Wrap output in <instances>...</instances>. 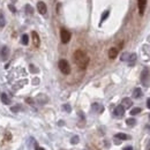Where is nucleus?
Wrapping results in <instances>:
<instances>
[{
  "instance_id": "obj_10",
  "label": "nucleus",
  "mask_w": 150,
  "mask_h": 150,
  "mask_svg": "<svg viewBox=\"0 0 150 150\" xmlns=\"http://www.w3.org/2000/svg\"><path fill=\"white\" fill-rule=\"evenodd\" d=\"M91 109H93L94 112H97V113H102V112H103V110H104L103 105L98 104V103H94L93 105H91Z\"/></svg>"
},
{
  "instance_id": "obj_20",
  "label": "nucleus",
  "mask_w": 150,
  "mask_h": 150,
  "mask_svg": "<svg viewBox=\"0 0 150 150\" xmlns=\"http://www.w3.org/2000/svg\"><path fill=\"white\" fill-rule=\"evenodd\" d=\"M140 112H141V109H140V107H134L133 110H131V114L136 115V114H139Z\"/></svg>"
},
{
  "instance_id": "obj_22",
  "label": "nucleus",
  "mask_w": 150,
  "mask_h": 150,
  "mask_svg": "<svg viewBox=\"0 0 150 150\" xmlns=\"http://www.w3.org/2000/svg\"><path fill=\"white\" fill-rule=\"evenodd\" d=\"M5 24H6V21H5V18L2 14H0V28H4Z\"/></svg>"
},
{
  "instance_id": "obj_17",
  "label": "nucleus",
  "mask_w": 150,
  "mask_h": 150,
  "mask_svg": "<svg viewBox=\"0 0 150 150\" xmlns=\"http://www.w3.org/2000/svg\"><path fill=\"white\" fill-rule=\"evenodd\" d=\"M21 43H22L23 45H28V43H29V37H28L27 34H24V35L22 36V38H21Z\"/></svg>"
},
{
  "instance_id": "obj_25",
  "label": "nucleus",
  "mask_w": 150,
  "mask_h": 150,
  "mask_svg": "<svg viewBox=\"0 0 150 150\" xmlns=\"http://www.w3.org/2000/svg\"><path fill=\"white\" fill-rule=\"evenodd\" d=\"M128 56H129V53H124V54L121 56V60H122V61H127Z\"/></svg>"
},
{
  "instance_id": "obj_24",
  "label": "nucleus",
  "mask_w": 150,
  "mask_h": 150,
  "mask_svg": "<svg viewBox=\"0 0 150 150\" xmlns=\"http://www.w3.org/2000/svg\"><path fill=\"white\" fill-rule=\"evenodd\" d=\"M62 109H64V110L66 111V112H71V111H72L71 105H69V104H65V105L62 106Z\"/></svg>"
},
{
  "instance_id": "obj_12",
  "label": "nucleus",
  "mask_w": 150,
  "mask_h": 150,
  "mask_svg": "<svg viewBox=\"0 0 150 150\" xmlns=\"http://www.w3.org/2000/svg\"><path fill=\"white\" fill-rule=\"evenodd\" d=\"M118 56V49L117 47H111L109 50V58L110 59H115Z\"/></svg>"
},
{
  "instance_id": "obj_11",
  "label": "nucleus",
  "mask_w": 150,
  "mask_h": 150,
  "mask_svg": "<svg viewBox=\"0 0 150 150\" xmlns=\"http://www.w3.org/2000/svg\"><path fill=\"white\" fill-rule=\"evenodd\" d=\"M121 105L124 106V109H129V107H132L133 102H132L131 98H124V99H122V103H121Z\"/></svg>"
},
{
  "instance_id": "obj_21",
  "label": "nucleus",
  "mask_w": 150,
  "mask_h": 150,
  "mask_svg": "<svg viewBox=\"0 0 150 150\" xmlns=\"http://www.w3.org/2000/svg\"><path fill=\"white\" fill-rule=\"evenodd\" d=\"M109 14H110V12H109V10H106V12H104V13H103V15H102V19H101V23H102V22H104L106 19H107Z\"/></svg>"
},
{
  "instance_id": "obj_1",
  "label": "nucleus",
  "mask_w": 150,
  "mask_h": 150,
  "mask_svg": "<svg viewBox=\"0 0 150 150\" xmlns=\"http://www.w3.org/2000/svg\"><path fill=\"white\" fill-rule=\"evenodd\" d=\"M74 61L80 69H85L89 65V57L82 50H76L74 52Z\"/></svg>"
},
{
  "instance_id": "obj_33",
  "label": "nucleus",
  "mask_w": 150,
  "mask_h": 150,
  "mask_svg": "<svg viewBox=\"0 0 150 150\" xmlns=\"http://www.w3.org/2000/svg\"><path fill=\"white\" fill-rule=\"evenodd\" d=\"M149 117H150V115H149Z\"/></svg>"
},
{
  "instance_id": "obj_2",
  "label": "nucleus",
  "mask_w": 150,
  "mask_h": 150,
  "mask_svg": "<svg viewBox=\"0 0 150 150\" xmlns=\"http://www.w3.org/2000/svg\"><path fill=\"white\" fill-rule=\"evenodd\" d=\"M58 66H59V69H60V72H61L62 74L68 75L71 73V66H69L68 61L65 60V59H61L59 61V64H58Z\"/></svg>"
},
{
  "instance_id": "obj_23",
  "label": "nucleus",
  "mask_w": 150,
  "mask_h": 150,
  "mask_svg": "<svg viewBox=\"0 0 150 150\" xmlns=\"http://www.w3.org/2000/svg\"><path fill=\"white\" fill-rule=\"evenodd\" d=\"M79 141H80L79 136H73L71 139V143H72V144H76V143H79Z\"/></svg>"
},
{
  "instance_id": "obj_6",
  "label": "nucleus",
  "mask_w": 150,
  "mask_h": 150,
  "mask_svg": "<svg viewBox=\"0 0 150 150\" xmlns=\"http://www.w3.org/2000/svg\"><path fill=\"white\" fill-rule=\"evenodd\" d=\"M37 9H38V12H39L42 15H45L46 12H47V7H46L45 2H43V1H38V2H37Z\"/></svg>"
},
{
  "instance_id": "obj_9",
  "label": "nucleus",
  "mask_w": 150,
  "mask_h": 150,
  "mask_svg": "<svg viewBox=\"0 0 150 150\" xmlns=\"http://www.w3.org/2000/svg\"><path fill=\"white\" fill-rule=\"evenodd\" d=\"M124 114H125L124 106H122V105H118L114 109V115H117V117H124Z\"/></svg>"
},
{
  "instance_id": "obj_28",
  "label": "nucleus",
  "mask_w": 150,
  "mask_h": 150,
  "mask_svg": "<svg viewBox=\"0 0 150 150\" xmlns=\"http://www.w3.org/2000/svg\"><path fill=\"white\" fill-rule=\"evenodd\" d=\"M8 8L10 9V10H12V12H13V13H15V12H16V8H15V7H14L13 5H8Z\"/></svg>"
},
{
  "instance_id": "obj_3",
  "label": "nucleus",
  "mask_w": 150,
  "mask_h": 150,
  "mask_svg": "<svg viewBox=\"0 0 150 150\" xmlns=\"http://www.w3.org/2000/svg\"><path fill=\"white\" fill-rule=\"evenodd\" d=\"M149 80H150V74H149V69L144 68L141 73V83L143 87H148L149 85Z\"/></svg>"
},
{
  "instance_id": "obj_13",
  "label": "nucleus",
  "mask_w": 150,
  "mask_h": 150,
  "mask_svg": "<svg viewBox=\"0 0 150 150\" xmlns=\"http://www.w3.org/2000/svg\"><path fill=\"white\" fill-rule=\"evenodd\" d=\"M0 97H1V102H2L4 104H6V105H9V104H10V99H9L8 96H7L5 93L1 94V95H0Z\"/></svg>"
},
{
  "instance_id": "obj_32",
  "label": "nucleus",
  "mask_w": 150,
  "mask_h": 150,
  "mask_svg": "<svg viewBox=\"0 0 150 150\" xmlns=\"http://www.w3.org/2000/svg\"><path fill=\"white\" fill-rule=\"evenodd\" d=\"M147 150H150V142H149V144H148V147H147Z\"/></svg>"
},
{
  "instance_id": "obj_27",
  "label": "nucleus",
  "mask_w": 150,
  "mask_h": 150,
  "mask_svg": "<svg viewBox=\"0 0 150 150\" xmlns=\"http://www.w3.org/2000/svg\"><path fill=\"white\" fill-rule=\"evenodd\" d=\"M10 110H12V112H18V111L20 110V106H13Z\"/></svg>"
},
{
  "instance_id": "obj_31",
  "label": "nucleus",
  "mask_w": 150,
  "mask_h": 150,
  "mask_svg": "<svg viewBox=\"0 0 150 150\" xmlns=\"http://www.w3.org/2000/svg\"><path fill=\"white\" fill-rule=\"evenodd\" d=\"M35 150H45V149H43V148H40V147H36V149Z\"/></svg>"
},
{
  "instance_id": "obj_15",
  "label": "nucleus",
  "mask_w": 150,
  "mask_h": 150,
  "mask_svg": "<svg viewBox=\"0 0 150 150\" xmlns=\"http://www.w3.org/2000/svg\"><path fill=\"white\" fill-rule=\"evenodd\" d=\"M115 139H119V140H129L131 137L128 136L127 134H125V133H118V134H115L114 135Z\"/></svg>"
},
{
  "instance_id": "obj_4",
  "label": "nucleus",
  "mask_w": 150,
  "mask_h": 150,
  "mask_svg": "<svg viewBox=\"0 0 150 150\" xmlns=\"http://www.w3.org/2000/svg\"><path fill=\"white\" fill-rule=\"evenodd\" d=\"M71 37L72 35L68 30H66V29H61L60 30V38H61V42L64 44H67L71 40Z\"/></svg>"
},
{
  "instance_id": "obj_8",
  "label": "nucleus",
  "mask_w": 150,
  "mask_h": 150,
  "mask_svg": "<svg viewBox=\"0 0 150 150\" xmlns=\"http://www.w3.org/2000/svg\"><path fill=\"white\" fill-rule=\"evenodd\" d=\"M31 36H32V43H34V45H35L36 47H38L40 44V39H39L38 34H37L36 31H32V32H31Z\"/></svg>"
},
{
  "instance_id": "obj_26",
  "label": "nucleus",
  "mask_w": 150,
  "mask_h": 150,
  "mask_svg": "<svg viewBox=\"0 0 150 150\" xmlns=\"http://www.w3.org/2000/svg\"><path fill=\"white\" fill-rule=\"evenodd\" d=\"M30 71H31V73H37V72H38V69H36L35 66L30 65Z\"/></svg>"
},
{
  "instance_id": "obj_5",
  "label": "nucleus",
  "mask_w": 150,
  "mask_h": 150,
  "mask_svg": "<svg viewBox=\"0 0 150 150\" xmlns=\"http://www.w3.org/2000/svg\"><path fill=\"white\" fill-rule=\"evenodd\" d=\"M9 57V49L7 46H2L1 49H0V58H1V60L2 61H6Z\"/></svg>"
},
{
  "instance_id": "obj_30",
  "label": "nucleus",
  "mask_w": 150,
  "mask_h": 150,
  "mask_svg": "<svg viewBox=\"0 0 150 150\" xmlns=\"http://www.w3.org/2000/svg\"><path fill=\"white\" fill-rule=\"evenodd\" d=\"M147 106H148V109H150V98L147 99Z\"/></svg>"
},
{
  "instance_id": "obj_14",
  "label": "nucleus",
  "mask_w": 150,
  "mask_h": 150,
  "mask_svg": "<svg viewBox=\"0 0 150 150\" xmlns=\"http://www.w3.org/2000/svg\"><path fill=\"white\" fill-rule=\"evenodd\" d=\"M136 60V54L135 53H129L128 56V59H127V62L129 65H134V62Z\"/></svg>"
},
{
  "instance_id": "obj_16",
  "label": "nucleus",
  "mask_w": 150,
  "mask_h": 150,
  "mask_svg": "<svg viewBox=\"0 0 150 150\" xmlns=\"http://www.w3.org/2000/svg\"><path fill=\"white\" fill-rule=\"evenodd\" d=\"M133 97L134 98H141L142 97V90L140 88H136L134 89V91H133Z\"/></svg>"
},
{
  "instance_id": "obj_7",
  "label": "nucleus",
  "mask_w": 150,
  "mask_h": 150,
  "mask_svg": "<svg viewBox=\"0 0 150 150\" xmlns=\"http://www.w3.org/2000/svg\"><path fill=\"white\" fill-rule=\"evenodd\" d=\"M137 6H139V13L142 16L144 14V9H146V6H147V0H137Z\"/></svg>"
},
{
  "instance_id": "obj_29",
  "label": "nucleus",
  "mask_w": 150,
  "mask_h": 150,
  "mask_svg": "<svg viewBox=\"0 0 150 150\" xmlns=\"http://www.w3.org/2000/svg\"><path fill=\"white\" fill-rule=\"evenodd\" d=\"M122 150H133V148H132L131 146H128V147H125V148H124Z\"/></svg>"
},
{
  "instance_id": "obj_19",
  "label": "nucleus",
  "mask_w": 150,
  "mask_h": 150,
  "mask_svg": "<svg viewBox=\"0 0 150 150\" xmlns=\"http://www.w3.org/2000/svg\"><path fill=\"white\" fill-rule=\"evenodd\" d=\"M26 12L28 15H31V14L34 13V8L31 7L30 5H26Z\"/></svg>"
},
{
  "instance_id": "obj_18",
  "label": "nucleus",
  "mask_w": 150,
  "mask_h": 150,
  "mask_svg": "<svg viewBox=\"0 0 150 150\" xmlns=\"http://www.w3.org/2000/svg\"><path fill=\"white\" fill-rule=\"evenodd\" d=\"M126 124H127L128 126H131V127H132V126H134V125L136 124V120L134 119V118H128V119L126 120Z\"/></svg>"
}]
</instances>
